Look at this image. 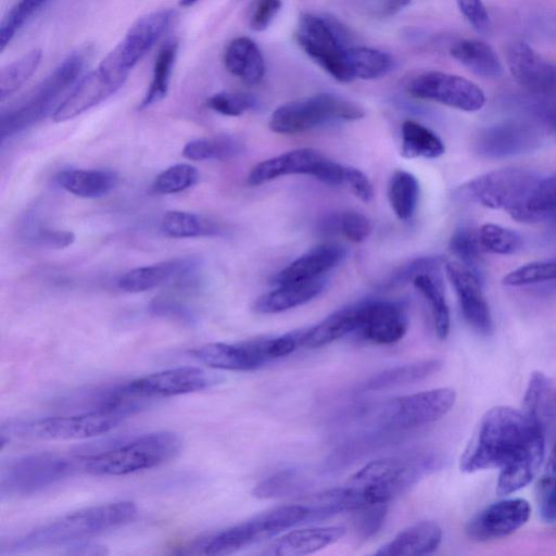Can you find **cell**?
Returning a JSON list of instances; mask_svg holds the SVG:
<instances>
[{
    "instance_id": "obj_1",
    "label": "cell",
    "mask_w": 556,
    "mask_h": 556,
    "mask_svg": "<svg viewBox=\"0 0 556 556\" xmlns=\"http://www.w3.org/2000/svg\"><path fill=\"white\" fill-rule=\"evenodd\" d=\"M544 458V432L523 413L496 406L481 418L460 457V470L500 469L496 493H514L536 476Z\"/></svg>"
},
{
    "instance_id": "obj_2",
    "label": "cell",
    "mask_w": 556,
    "mask_h": 556,
    "mask_svg": "<svg viewBox=\"0 0 556 556\" xmlns=\"http://www.w3.org/2000/svg\"><path fill=\"white\" fill-rule=\"evenodd\" d=\"M136 505L128 501L87 507L42 525L21 536L12 551L77 543L117 529L134 519Z\"/></svg>"
},
{
    "instance_id": "obj_3",
    "label": "cell",
    "mask_w": 556,
    "mask_h": 556,
    "mask_svg": "<svg viewBox=\"0 0 556 556\" xmlns=\"http://www.w3.org/2000/svg\"><path fill=\"white\" fill-rule=\"evenodd\" d=\"M441 463L432 453L379 458L362 467L348 484L357 491L364 504H389L422 477L439 469Z\"/></svg>"
},
{
    "instance_id": "obj_4",
    "label": "cell",
    "mask_w": 556,
    "mask_h": 556,
    "mask_svg": "<svg viewBox=\"0 0 556 556\" xmlns=\"http://www.w3.org/2000/svg\"><path fill=\"white\" fill-rule=\"evenodd\" d=\"M180 446V438L174 432L147 433L85 456L80 465L94 476H126L170 460Z\"/></svg>"
},
{
    "instance_id": "obj_5",
    "label": "cell",
    "mask_w": 556,
    "mask_h": 556,
    "mask_svg": "<svg viewBox=\"0 0 556 556\" xmlns=\"http://www.w3.org/2000/svg\"><path fill=\"white\" fill-rule=\"evenodd\" d=\"M89 50H79L64 59L18 105L1 117V140L14 136L45 118L61 96L81 74Z\"/></svg>"
},
{
    "instance_id": "obj_6",
    "label": "cell",
    "mask_w": 556,
    "mask_h": 556,
    "mask_svg": "<svg viewBox=\"0 0 556 556\" xmlns=\"http://www.w3.org/2000/svg\"><path fill=\"white\" fill-rule=\"evenodd\" d=\"M456 393L451 388H437L383 401L366 416L384 431H406L442 418L453 407Z\"/></svg>"
},
{
    "instance_id": "obj_7",
    "label": "cell",
    "mask_w": 556,
    "mask_h": 556,
    "mask_svg": "<svg viewBox=\"0 0 556 556\" xmlns=\"http://www.w3.org/2000/svg\"><path fill=\"white\" fill-rule=\"evenodd\" d=\"M364 115L357 103L323 92L278 106L270 115L268 127L276 134L296 135L332 122L358 121Z\"/></svg>"
},
{
    "instance_id": "obj_8",
    "label": "cell",
    "mask_w": 556,
    "mask_h": 556,
    "mask_svg": "<svg viewBox=\"0 0 556 556\" xmlns=\"http://www.w3.org/2000/svg\"><path fill=\"white\" fill-rule=\"evenodd\" d=\"M128 414L112 409H91L80 414L10 422L1 434L39 440H76L105 433Z\"/></svg>"
},
{
    "instance_id": "obj_9",
    "label": "cell",
    "mask_w": 556,
    "mask_h": 556,
    "mask_svg": "<svg viewBox=\"0 0 556 556\" xmlns=\"http://www.w3.org/2000/svg\"><path fill=\"white\" fill-rule=\"evenodd\" d=\"M175 16L174 10L162 9L139 17L98 67L123 86L131 70L167 31Z\"/></svg>"
},
{
    "instance_id": "obj_10",
    "label": "cell",
    "mask_w": 556,
    "mask_h": 556,
    "mask_svg": "<svg viewBox=\"0 0 556 556\" xmlns=\"http://www.w3.org/2000/svg\"><path fill=\"white\" fill-rule=\"evenodd\" d=\"M345 31L334 20L311 13L301 15L295 39L302 50L341 83H350L351 74L345 46Z\"/></svg>"
},
{
    "instance_id": "obj_11",
    "label": "cell",
    "mask_w": 556,
    "mask_h": 556,
    "mask_svg": "<svg viewBox=\"0 0 556 556\" xmlns=\"http://www.w3.org/2000/svg\"><path fill=\"white\" fill-rule=\"evenodd\" d=\"M74 466L73 459L52 452L11 459L1 469V496H25L40 492L70 475Z\"/></svg>"
},
{
    "instance_id": "obj_12",
    "label": "cell",
    "mask_w": 556,
    "mask_h": 556,
    "mask_svg": "<svg viewBox=\"0 0 556 556\" xmlns=\"http://www.w3.org/2000/svg\"><path fill=\"white\" fill-rule=\"evenodd\" d=\"M540 178L529 169L505 167L481 174L463 186L471 201L508 214L519 208Z\"/></svg>"
},
{
    "instance_id": "obj_13",
    "label": "cell",
    "mask_w": 556,
    "mask_h": 556,
    "mask_svg": "<svg viewBox=\"0 0 556 556\" xmlns=\"http://www.w3.org/2000/svg\"><path fill=\"white\" fill-rule=\"evenodd\" d=\"M415 98L434 101L460 111L475 112L485 102L483 91L472 81L442 72L416 76L407 86Z\"/></svg>"
},
{
    "instance_id": "obj_14",
    "label": "cell",
    "mask_w": 556,
    "mask_h": 556,
    "mask_svg": "<svg viewBox=\"0 0 556 556\" xmlns=\"http://www.w3.org/2000/svg\"><path fill=\"white\" fill-rule=\"evenodd\" d=\"M214 383V378L198 367L162 370L118 384L127 397L144 401L201 391Z\"/></svg>"
},
{
    "instance_id": "obj_15",
    "label": "cell",
    "mask_w": 556,
    "mask_h": 556,
    "mask_svg": "<svg viewBox=\"0 0 556 556\" xmlns=\"http://www.w3.org/2000/svg\"><path fill=\"white\" fill-rule=\"evenodd\" d=\"M191 354L211 368L231 371L254 370L276 359L274 338L240 343H207L194 349Z\"/></svg>"
},
{
    "instance_id": "obj_16",
    "label": "cell",
    "mask_w": 556,
    "mask_h": 556,
    "mask_svg": "<svg viewBox=\"0 0 556 556\" xmlns=\"http://www.w3.org/2000/svg\"><path fill=\"white\" fill-rule=\"evenodd\" d=\"M201 266L199 257H177L128 270L119 277L117 285L121 290L131 293L167 285L187 288L194 285Z\"/></svg>"
},
{
    "instance_id": "obj_17",
    "label": "cell",
    "mask_w": 556,
    "mask_h": 556,
    "mask_svg": "<svg viewBox=\"0 0 556 556\" xmlns=\"http://www.w3.org/2000/svg\"><path fill=\"white\" fill-rule=\"evenodd\" d=\"M444 269L466 323L480 334L492 333L493 319L481 279L459 262H447Z\"/></svg>"
},
{
    "instance_id": "obj_18",
    "label": "cell",
    "mask_w": 556,
    "mask_h": 556,
    "mask_svg": "<svg viewBox=\"0 0 556 556\" xmlns=\"http://www.w3.org/2000/svg\"><path fill=\"white\" fill-rule=\"evenodd\" d=\"M531 508L523 498H506L477 514L467 525L466 533L477 541L505 538L529 519Z\"/></svg>"
},
{
    "instance_id": "obj_19",
    "label": "cell",
    "mask_w": 556,
    "mask_h": 556,
    "mask_svg": "<svg viewBox=\"0 0 556 556\" xmlns=\"http://www.w3.org/2000/svg\"><path fill=\"white\" fill-rule=\"evenodd\" d=\"M408 327L407 308L401 301H363L362 321L357 331L376 344L400 341Z\"/></svg>"
},
{
    "instance_id": "obj_20",
    "label": "cell",
    "mask_w": 556,
    "mask_h": 556,
    "mask_svg": "<svg viewBox=\"0 0 556 556\" xmlns=\"http://www.w3.org/2000/svg\"><path fill=\"white\" fill-rule=\"evenodd\" d=\"M540 141L538 130L523 122H503L484 128L476 139V150L485 159H503L532 150Z\"/></svg>"
},
{
    "instance_id": "obj_21",
    "label": "cell",
    "mask_w": 556,
    "mask_h": 556,
    "mask_svg": "<svg viewBox=\"0 0 556 556\" xmlns=\"http://www.w3.org/2000/svg\"><path fill=\"white\" fill-rule=\"evenodd\" d=\"M306 505L279 506L230 527L232 540L239 549L255 542L269 539L283 530L306 522Z\"/></svg>"
},
{
    "instance_id": "obj_22",
    "label": "cell",
    "mask_w": 556,
    "mask_h": 556,
    "mask_svg": "<svg viewBox=\"0 0 556 556\" xmlns=\"http://www.w3.org/2000/svg\"><path fill=\"white\" fill-rule=\"evenodd\" d=\"M507 64L515 80L535 93L556 91V63L541 56L522 40L507 48Z\"/></svg>"
},
{
    "instance_id": "obj_23",
    "label": "cell",
    "mask_w": 556,
    "mask_h": 556,
    "mask_svg": "<svg viewBox=\"0 0 556 556\" xmlns=\"http://www.w3.org/2000/svg\"><path fill=\"white\" fill-rule=\"evenodd\" d=\"M327 156L312 148H300L256 164L247 177L249 186H260L281 176L311 175L316 177Z\"/></svg>"
},
{
    "instance_id": "obj_24",
    "label": "cell",
    "mask_w": 556,
    "mask_h": 556,
    "mask_svg": "<svg viewBox=\"0 0 556 556\" xmlns=\"http://www.w3.org/2000/svg\"><path fill=\"white\" fill-rule=\"evenodd\" d=\"M121 87L97 67L79 80L55 109L52 118L56 123L72 119L110 98Z\"/></svg>"
},
{
    "instance_id": "obj_25",
    "label": "cell",
    "mask_w": 556,
    "mask_h": 556,
    "mask_svg": "<svg viewBox=\"0 0 556 556\" xmlns=\"http://www.w3.org/2000/svg\"><path fill=\"white\" fill-rule=\"evenodd\" d=\"M344 249L337 243L318 244L291 262L273 277L276 286L311 280L324 276L344 257Z\"/></svg>"
},
{
    "instance_id": "obj_26",
    "label": "cell",
    "mask_w": 556,
    "mask_h": 556,
    "mask_svg": "<svg viewBox=\"0 0 556 556\" xmlns=\"http://www.w3.org/2000/svg\"><path fill=\"white\" fill-rule=\"evenodd\" d=\"M345 533L341 526L311 527L290 531L278 538L269 547L275 556H302L318 552L337 541Z\"/></svg>"
},
{
    "instance_id": "obj_27",
    "label": "cell",
    "mask_w": 556,
    "mask_h": 556,
    "mask_svg": "<svg viewBox=\"0 0 556 556\" xmlns=\"http://www.w3.org/2000/svg\"><path fill=\"white\" fill-rule=\"evenodd\" d=\"M441 541L440 526L434 521L424 520L402 530L375 554L381 556L427 555L434 552Z\"/></svg>"
},
{
    "instance_id": "obj_28",
    "label": "cell",
    "mask_w": 556,
    "mask_h": 556,
    "mask_svg": "<svg viewBox=\"0 0 556 556\" xmlns=\"http://www.w3.org/2000/svg\"><path fill=\"white\" fill-rule=\"evenodd\" d=\"M327 279L321 276L311 280L278 286L260 295L252 307L260 314H276L303 305L316 298L325 288Z\"/></svg>"
},
{
    "instance_id": "obj_29",
    "label": "cell",
    "mask_w": 556,
    "mask_h": 556,
    "mask_svg": "<svg viewBox=\"0 0 556 556\" xmlns=\"http://www.w3.org/2000/svg\"><path fill=\"white\" fill-rule=\"evenodd\" d=\"M522 412L543 432L556 424V380L544 372H532L523 396Z\"/></svg>"
},
{
    "instance_id": "obj_30",
    "label": "cell",
    "mask_w": 556,
    "mask_h": 556,
    "mask_svg": "<svg viewBox=\"0 0 556 556\" xmlns=\"http://www.w3.org/2000/svg\"><path fill=\"white\" fill-rule=\"evenodd\" d=\"M363 301L344 306L303 331L301 345L319 348L329 344L345 334L358 330L362 321Z\"/></svg>"
},
{
    "instance_id": "obj_31",
    "label": "cell",
    "mask_w": 556,
    "mask_h": 556,
    "mask_svg": "<svg viewBox=\"0 0 556 556\" xmlns=\"http://www.w3.org/2000/svg\"><path fill=\"white\" fill-rule=\"evenodd\" d=\"M65 191L85 199H98L111 193L118 185V176L110 169H67L55 177Z\"/></svg>"
},
{
    "instance_id": "obj_32",
    "label": "cell",
    "mask_w": 556,
    "mask_h": 556,
    "mask_svg": "<svg viewBox=\"0 0 556 556\" xmlns=\"http://www.w3.org/2000/svg\"><path fill=\"white\" fill-rule=\"evenodd\" d=\"M227 71L248 85L258 84L265 74V63L257 45L248 37L229 42L224 54Z\"/></svg>"
},
{
    "instance_id": "obj_33",
    "label": "cell",
    "mask_w": 556,
    "mask_h": 556,
    "mask_svg": "<svg viewBox=\"0 0 556 556\" xmlns=\"http://www.w3.org/2000/svg\"><path fill=\"white\" fill-rule=\"evenodd\" d=\"M442 366L441 359L431 358L386 369L364 382L363 389L381 391L416 383L434 375Z\"/></svg>"
},
{
    "instance_id": "obj_34",
    "label": "cell",
    "mask_w": 556,
    "mask_h": 556,
    "mask_svg": "<svg viewBox=\"0 0 556 556\" xmlns=\"http://www.w3.org/2000/svg\"><path fill=\"white\" fill-rule=\"evenodd\" d=\"M452 56L473 74L483 78H497L503 73L500 58L488 43L467 39L453 45Z\"/></svg>"
},
{
    "instance_id": "obj_35",
    "label": "cell",
    "mask_w": 556,
    "mask_h": 556,
    "mask_svg": "<svg viewBox=\"0 0 556 556\" xmlns=\"http://www.w3.org/2000/svg\"><path fill=\"white\" fill-rule=\"evenodd\" d=\"M412 283L428 302L437 336L445 339L450 331V311L445 298L442 268L417 275Z\"/></svg>"
},
{
    "instance_id": "obj_36",
    "label": "cell",
    "mask_w": 556,
    "mask_h": 556,
    "mask_svg": "<svg viewBox=\"0 0 556 556\" xmlns=\"http://www.w3.org/2000/svg\"><path fill=\"white\" fill-rule=\"evenodd\" d=\"M162 232L170 238L211 237L222 233L215 220L191 212L167 211L160 224Z\"/></svg>"
},
{
    "instance_id": "obj_37",
    "label": "cell",
    "mask_w": 556,
    "mask_h": 556,
    "mask_svg": "<svg viewBox=\"0 0 556 556\" xmlns=\"http://www.w3.org/2000/svg\"><path fill=\"white\" fill-rule=\"evenodd\" d=\"M556 213V170L540 178L523 204L509 215L519 222H539Z\"/></svg>"
},
{
    "instance_id": "obj_38",
    "label": "cell",
    "mask_w": 556,
    "mask_h": 556,
    "mask_svg": "<svg viewBox=\"0 0 556 556\" xmlns=\"http://www.w3.org/2000/svg\"><path fill=\"white\" fill-rule=\"evenodd\" d=\"M401 138L402 155L406 159H437L445 151L441 138L415 121L407 119L402 124Z\"/></svg>"
},
{
    "instance_id": "obj_39",
    "label": "cell",
    "mask_w": 556,
    "mask_h": 556,
    "mask_svg": "<svg viewBox=\"0 0 556 556\" xmlns=\"http://www.w3.org/2000/svg\"><path fill=\"white\" fill-rule=\"evenodd\" d=\"M177 51L178 41L175 39L167 40L159 50L153 65L151 83L138 106L139 110H146L166 97Z\"/></svg>"
},
{
    "instance_id": "obj_40",
    "label": "cell",
    "mask_w": 556,
    "mask_h": 556,
    "mask_svg": "<svg viewBox=\"0 0 556 556\" xmlns=\"http://www.w3.org/2000/svg\"><path fill=\"white\" fill-rule=\"evenodd\" d=\"M346 59L353 79L381 78L394 65L389 53L368 47H348Z\"/></svg>"
},
{
    "instance_id": "obj_41",
    "label": "cell",
    "mask_w": 556,
    "mask_h": 556,
    "mask_svg": "<svg viewBox=\"0 0 556 556\" xmlns=\"http://www.w3.org/2000/svg\"><path fill=\"white\" fill-rule=\"evenodd\" d=\"M243 150V143L238 138L222 135L193 139L186 143L181 153L190 161H226L238 156Z\"/></svg>"
},
{
    "instance_id": "obj_42",
    "label": "cell",
    "mask_w": 556,
    "mask_h": 556,
    "mask_svg": "<svg viewBox=\"0 0 556 556\" xmlns=\"http://www.w3.org/2000/svg\"><path fill=\"white\" fill-rule=\"evenodd\" d=\"M419 194V182L413 174L402 169L392 174L388 185V199L400 219L407 220L414 215Z\"/></svg>"
},
{
    "instance_id": "obj_43",
    "label": "cell",
    "mask_w": 556,
    "mask_h": 556,
    "mask_svg": "<svg viewBox=\"0 0 556 556\" xmlns=\"http://www.w3.org/2000/svg\"><path fill=\"white\" fill-rule=\"evenodd\" d=\"M42 58L40 49H33L5 65L0 73V99L4 101L17 91L36 72Z\"/></svg>"
},
{
    "instance_id": "obj_44",
    "label": "cell",
    "mask_w": 556,
    "mask_h": 556,
    "mask_svg": "<svg viewBox=\"0 0 556 556\" xmlns=\"http://www.w3.org/2000/svg\"><path fill=\"white\" fill-rule=\"evenodd\" d=\"M448 249L457 257V262L469 268L482 280L483 251L479 243L478 231L469 227H459L453 232Z\"/></svg>"
},
{
    "instance_id": "obj_45",
    "label": "cell",
    "mask_w": 556,
    "mask_h": 556,
    "mask_svg": "<svg viewBox=\"0 0 556 556\" xmlns=\"http://www.w3.org/2000/svg\"><path fill=\"white\" fill-rule=\"evenodd\" d=\"M478 239L483 252L497 255H511L522 247V238L515 230L493 223L483 224L478 230Z\"/></svg>"
},
{
    "instance_id": "obj_46",
    "label": "cell",
    "mask_w": 556,
    "mask_h": 556,
    "mask_svg": "<svg viewBox=\"0 0 556 556\" xmlns=\"http://www.w3.org/2000/svg\"><path fill=\"white\" fill-rule=\"evenodd\" d=\"M556 281V256L520 265L505 275L502 282L507 287H523Z\"/></svg>"
},
{
    "instance_id": "obj_47",
    "label": "cell",
    "mask_w": 556,
    "mask_h": 556,
    "mask_svg": "<svg viewBox=\"0 0 556 556\" xmlns=\"http://www.w3.org/2000/svg\"><path fill=\"white\" fill-rule=\"evenodd\" d=\"M48 0H17L7 12L0 25V51L13 40L20 29Z\"/></svg>"
},
{
    "instance_id": "obj_48",
    "label": "cell",
    "mask_w": 556,
    "mask_h": 556,
    "mask_svg": "<svg viewBox=\"0 0 556 556\" xmlns=\"http://www.w3.org/2000/svg\"><path fill=\"white\" fill-rule=\"evenodd\" d=\"M198 169L190 164H175L161 172L152 184L154 192L174 194L193 187L199 180Z\"/></svg>"
},
{
    "instance_id": "obj_49",
    "label": "cell",
    "mask_w": 556,
    "mask_h": 556,
    "mask_svg": "<svg viewBox=\"0 0 556 556\" xmlns=\"http://www.w3.org/2000/svg\"><path fill=\"white\" fill-rule=\"evenodd\" d=\"M304 477L296 469H283L262 480L253 489L258 498H274L293 494L303 486Z\"/></svg>"
},
{
    "instance_id": "obj_50",
    "label": "cell",
    "mask_w": 556,
    "mask_h": 556,
    "mask_svg": "<svg viewBox=\"0 0 556 556\" xmlns=\"http://www.w3.org/2000/svg\"><path fill=\"white\" fill-rule=\"evenodd\" d=\"M389 504H364L353 510L354 529L359 539L367 540L377 534L382 528Z\"/></svg>"
},
{
    "instance_id": "obj_51",
    "label": "cell",
    "mask_w": 556,
    "mask_h": 556,
    "mask_svg": "<svg viewBox=\"0 0 556 556\" xmlns=\"http://www.w3.org/2000/svg\"><path fill=\"white\" fill-rule=\"evenodd\" d=\"M445 266V262L440 256H422L415 258L399 267L382 283L383 288H394L412 282L413 279L422 273L439 269Z\"/></svg>"
},
{
    "instance_id": "obj_52",
    "label": "cell",
    "mask_w": 556,
    "mask_h": 556,
    "mask_svg": "<svg viewBox=\"0 0 556 556\" xmlns=\"http://www.w3.org/2000/svg\"><path fill=\"white\" fill-rule=\"evenodd\" d=\"M206 104L219 114L240 116L255 106V100L247 93L224 91L210 97Z\"/></svg>"
},
{
    "instance_id": "obj_53",
    "label": "cell",
    "mask_w": 556,
    "mask_h": 556,
    "mask_svg": "<svg viewBox=\"0 0 556 556\" xmlns=\"http://www.w3.org/2000/svg\"><path fill=\"white\" fill-rule=\"evenodd\" d=\"M338 230L350 241L359 243L368 238L371 223L367 216L356 211H345L338 216Z\"/></svg>"
},
{
    "instance_id": "obj_54",
    "label": "cell",
    "mask_w": 556,
    "mask_h": 556,
    "mask_svg": "<svg viewBox=\"0 0 556 556\" xmlns=\"http://www.w3.org/2000/svg\"><path fill=\"white\" fill-rule=\"evenodd\" d=\"M536 502L541 519L556 521V477L544 473L538 483Z\"/></svg>"
},
{
    "instance_id": "obj_55",
    "label": "cell",
    "mask_w": 556,
    "mask_h": 556,
    "mask_svg": "<svg viewBox=\"0 0 556 556\" xmlns=\"http://www.w3.org/2000/svg\"><path fill=\"white\" fill-rule=\"evenodd\" d=\"M151 313L157 316L177 319L184 323H192L193 313L179 301L168 296H157L149 306Z\"/></svg>"
},
{
    "instance_id": "obj_56",
    "label": "cell",
    "mask_w": 556,
    "mask_h": 556,
    "mask_svg": "<svg viewBox=\"0 0 556 556\" xmlns=\"http://www.w3.org/2000/svg\"><path fill=\"white\" fill-rule=\"evenodd\" d=\"M343 185L363 202H370L374 198V186L369 178L355 167L345 166Z\"/></svg>"
},
{
    "instance_id": "obj_57",
    "label": "cell",
    "mask_w": 556,
    "mask_h": 556,
    "mask_svg": "<svg viewBox=\"0 0 556 556\" xmlns=\"http://www.w3.org/2000/svg\"><path fill=\"white\" fill-rule=\"evenodd\" d=\"M459 11L479 33L488 31L490 16L481 0H456Z\"/></svg>"
},
{
    "instance_id": "obj_58",
    "label": "cell",
    "mask_w": 556,
    "mask_h": 556,
    "mask_svg": "<svg viewBox=\"0 0 556 556\" xmlns=\"http://www.w3.org/2000/svg\"><path fill=\"white\" fill-rule=\"evenodd\" d=\"M281 8L280 0H256L250 15V27L261 31L266 29Z\"/></svg>"
},
{
    "instance_id": "obj_59",
    "label": "cell",
    "mask_w": 556,
    "mask_h": 556,
    "mask_svg": "<svg viewBox=\"0 0 556 556\" xmlns=\"http://www.w3.org/2000/svg\"><path fill=\"white\" fill-rule=\"evenodd\" d=\"M36 240L50 249H64L75 241V235L68 230L42 229L38 231Z\"/></svg>"
},
{
    "instance_id": "obj_60",
    "label": "cell",
    "mask_w": 556,
    "mask_h": 556,
    "mask_svg": "<svg viewBox=\"0 0 556 556\" xmlns=\"http://www.w3.org/2000/svg\"><path fill=\"white\" fill-rule=\"evenodd\" d=\"M410 3V0H382L379 14L381 16H392L405 9Z\"/></svg>"
},
{
    "instance_id": "obj_61",
    "label": "cell",
    "mask_w": 556,
    "mask_h": 556,
    "mask_svg": "<svg viewBox=\"0 0 556 556\" xmlns=\"http://www.w3.org/2000/svg\"><path fill=\"white\" fill-rule=\"evenodd\" d=\"M545 475L556 477V443L554 444L548 457Z\"/></svg>"
},
{
    "instance_id": "obj_62",
    "label": "cell",
    "mask_w": 556,
    "mask_h": 556,
    "mask_svg": "<svg viewBox=\"0 0 556 556\" xmlns=\"http://www.w3.org/2000/svg\"><path fill=\"white\" fill-rule=\"evenodd\" d=\"M547 122L551 131L556 136V110L549 114Z\"/></svg>"
},
{
    "instance_id": "obj_63",
    "label": "cell",
    "mask_w": 556,
    "mask_h": 556,
    "mask_svg": "<svg viewBox=\"0 0 556 556\" xmlns=\"http://www.w3.org/2000/svg\"><path fill=\"white\" fill-rule=\"evenodd\" d=\"M198 1L199 0H179V5L184 7V8H188V7L193 5Z\"/></svg>"
}]
</instances>
